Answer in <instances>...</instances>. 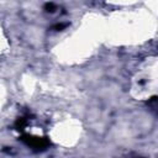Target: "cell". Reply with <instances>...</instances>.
<instances>
[{
	"instance_id": "cell-4",
	"label": "cell",
	"mask_w": 158,
	"mask_h": 158,
	"mask_svg": "<svg viewBox=\"0 0 158 158\" xmlns=\"http://www.w3.org/2000/svg\"><path fill=\"white\" fill-rule=\"evenodd\" d=\"M65 26H67V23H58V25L54 26V28H56V30H62V28H64Z\"/></svg>"
},
{
	"instance_id": "cell-1",
	"label": "cell",
	"mask_w": 158,
	"mask_h": 158,
	"mask_svg": "<svg viewBox=\"0 0 158 158\" xmlns=\"http://www.w3.org/2000/svg\"><path fill=\"white\" fill-rule=\"evenodd\" d=\"M21 141L26 143L28 147H32L33 149H46L49 146V141L47 137H40V136H33V135H23L21 137Z\"/></svg>"
},
{
	"instance_id": "cell-3",
	"label": "cell",
	"mask_w": 158,
	"mask_h": 158,
	"mask_svg": "<svg viewBox=\"0 0 158 158\" xmlns=\"http://www.w3.org/2000/svg\"><path fill=\"white\" fill-rule=\"evenodd\" d=\"M56 9H57V6H56L53 2H47V4L44 5V10L48 11V12H53Z\"/></svg>"
},
{
	"instance_id": "cell-2",
	"label": "cell",
	"mask_w": 158,
	"mask_h": 158,
	"mask_svg": "<svg viewBox=\"0 0 158 158\" xmlns=\"http://www.w3.org/2000/svg\"><path fill=\"white\" fill-rule=\"evenodd\" d=\"M27 122H28L27 117H20V118H17V121L15 122V128H16L17 131H23V128L26 127Z\"/></svg>"
}]
</instances>
